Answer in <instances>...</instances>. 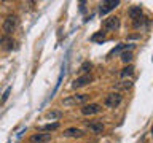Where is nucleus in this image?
I'll return each instance as SVG.
<instances>
[{"mask_svg": "<svg viewBox=\"0 0 153 143\" xmlns=\"http://www.w3.org/2000/svg\"><path fill=\"white\" fill-rule=\"evenodd\" d=\"M3 32H5V35H11V33L16 30V27H18V18L16 16H13V14H10V16H7V19L3 21Z\"/></svg>", "mask_w": 153, "mask_h": 143, "instance_id": "nucleus-1", "label": "nucleus"}, {"mask_svg": "<svg viewBox=\"0 0 153 143\" xmlns=\"http://www.w3.org/2000/svg\"><path fill=\"white\" fill-rule=\"evenodd\" d=\"M89 100V95L88 94H76V95H72L69 99H64V105L67 107H72V105H83Z\"/></svg>", "mask_w": 153, "mask_h": 143, "instance_id": "nucleus-2", "label": "nucleus"}, {"mask_svg": "<svg viewBox=\"0 0 153 143\" xmlns=\"http://www.w3.org/2000/svg\"><path fill=\"white\" fill-rule=\"evenodd\" d=\"M121 94H118V92H112V94H108L107 97H105L104 100V103H105V107H108V108H117L120 103H121Z\"/></svg>", "mask_w": 153, "mask_h": 143, "instance_id": "nucleus-3", "label": "nucleus"}, {"mask_svg": "<svg viewBox=\"0 0 153 143\" xmlns=\"http://www.w3.org/2000/svg\"><path fill=\"white\" fill-rule=\"evenodd\" d=\"M100 111H102V107H100L99 103H86V105H83V108H81V113H83L85 116L97 114Z\"/></svg>", "mask_w": 153, "mask_h": 143, "instance_id": "nucleus-4", "label": "nucleus"}, {"mask_svg": "<svg viewBox=\"0 0 153 143\" xmlns=\"http://www.w3.org/2000/svg\"><path fill=\"white\" fill-rule=\"evenodd\" d=\"M120 5L118 0H107V2H102L99 5V13H100V16L102 14H107L108 11H112L113 8H117Z\"/></svg>", "mask_w": 153, "mask_h": 143, "instance_id": "nucleus-5", "label": "nucleus"}, {"mask_svg": "<svg viewBox=\"0 0 153 143\" xmlns=\"http://www.w3.org/2000/svg\"><path fill=\"white\" fill-rule=\"evenodd\" d=\"M118 27H120V18H117V16H110L104 21L105 30H117Z\"/></svg>", "mask_w": 153, "mask_h": 143, "instance_id": "nucleus-6", "label": "nucleus"}, {"mask_svg": "<svg viewBox=\"0 0 153 143\" xmlns=\"http://www.w3.org/2000/svg\"><path fill=\"white\" fill-rule=\"evenodd\" d=\"M91 81H93V76L91 75H83L80 76V78H76L74 83H72V88L74 89H78V88H85L86 84H89Z\"/></svg>", "mask_w": 153, "mask_h": 143, "instance_id": "nucleus-7", "label": "nucleus"}, {"mask_svg": "<svg viewBox=\"0 0 153 143\" xmlns=\"http://www.w3.org/2000/svg\"><path fill=\"white\" fill-rule=\"evenodd\" d=\"M29 140H30V143H48L51 140V133H33Z\"/></svg>", "mask_w": 153, "mask_h": 143, "instance_id": "nucleus-8", "label": "nucleus"}, {"mask_svg": "<svg viewBox=\"0 0 153 143\" xmlns=\"http://www.w3.org/2000/svg\"><path fill=\"white\" fill-rule=\"evenodd\" d=\"M88 129L94 133H100L104 130V124H102V121H91V122H88Z\"/></svg>", "mask_w": 153, "mask_h": 143, "instance_id": "nucleus-9", "label": "nucleus"}, {"mask_svg": "<svg viewBox=\"0 0 153 143\" xmlns=\"http://www.w3.org/2000/svg\"><path fill=\"white\" fill-rule=\"evenodd\" d=\"M64 137H83V130L81 129H76V127H69L64 130Z\"/></svg>", "mask_w": 153, "mask_h": 143, "instance_id": "nucleus-10", "label": "nucleus"}, {"mask_svg": "<svg viewBox=\"0 0 153 143\" xmlns=\"http://www.w3.org/2000/svg\"><path fill=\"white\" fill-rule=\"evenodd\" d=\"M0 45H2L3 49H13V40L10 38L8 35H3V37H0Z\"/></svg>", "mask_w": 153, "mask_h": 143, "instance_id": "nucleus-11", "label": "nucleus"}, {"mask_svg": "<svg viewBox=\"0 0 153 143\" xmlns=\"http://www.w3.org/2000/svg\"><path fill=\"white\" fill-rule=\"evenodd\" d=\"M142 16V8L140 7H132L131 10H129V18L132 19H137V18H140Z\"/></svg>", "mask_w": 153, "mask_h": 143, "instance_id": "nucleus-12", "label": "nucleus"}, {"mask_svg": "<svg viewBox=\"0 0 153 143\" xmlns=\"http://www.w3.org/2000/svg\"><path fill=\"white\" fill-rule=\"evenodd\" d=\"M132 48V45H126V43H121V45H118L115 49H112L110 51V54L108 56H113V54H117V52H120V51H126V49H131Z\"/></svg>", "mask_w": 153, "mask_h": 143, "instance_id": "nucleus-13", "label": "nucleus"}, {"mask_svg": "<svg viewBox=\"0 0 153 143\" xmlns=\"http://www.w3.org/2000/svg\"><path fill=\"white\" fill-rule=\"evenodd\" d=\"M147 24H148V19L145 16H140V18L134 19V27H136V29H140L143 26H147Z\"/></svg>", "mask_w": 153, "mask_h": 143, "instance_id": "nucleus-14", "label": "nucleus"}, {"mask_svg": "<svg viewBox=\"0 0 153 143\" xmlns=\"http://www.w3.org/2000/svg\"><path fill=\"white\" fill-rule=\"evenodd\" d=\"M132 73H134V67L132 65H128V67H124V69L121 70V78H128V76H132Z\"/></svg>", "mask_w": 153, "mask_h": 143, "instance_id": "nucleus-15", "label": "nucleus"}, {"mask_svg": "<svg viewBox=\"0 0 153 143\" xmlns=\"http://www.w3.org/2000/svg\"><path fill=\"white\" fill-rule=\"evenodd\" d=\"M91 69H93V64H91L89 60H86V62H83V64H81V67H80V72H81V73H85V75H88Z\"/></svg>", "mask_w": 153, "mask_h": 143, "instance_id": "nucleus-16", "label": "nucleus"}, {"mask_svg": "<svg viewBox=\"0 0 153 143\" xmlns=\"http://www.w3.org/2000/svg\"><path fill=\"white\" fill-rule=\"evenodd\" d=\"M59 127V122H51V124H45V126L40 127V130L46 132V130H56V129Z\"/></svg>", "mask_w": 153, "mask_h": 143, "instance_id": "nucleus-17", "label": "nucleus"}, {"mask_svg": "<svg viewBox=\"0 0 153 143\" xmlns=\"http://www.w3.org/2000/svg\"><path fill=\"white\" fill-rule=\"evenodd\" d=\"M121 60L124 64H129V62L132 60V52L131 51H123L121 52Z\"/></svg>", "mask_w": 153, "mask_h": 143, "instance_id": "nucleus-18", "label": "nucleus"}, {"mask_svg": "<svg viewBox=\"0 0 153 143\" xmlns=\"http://www.w3.org/2000/svg\"><path fill=\"white\" fill-rule=\"evenodd\" d=\"M105 40V33L104 32H97V33H94L93 37H91V41H100L102 43Z\"/></svg>", "mask_w": 153, "mask_h": 143, "instance_id": "nucleus-19", "label": "nucleus"}, {"mask_svg": "<svg viewBox=\"0 0 153 143\" xmlns=\"http://www.w3.org/2000/svg\"><path fill=\"white\" fill-rule=\"evenodd\" d=\"M46 116H48V118H61L62 113H61V111H50Z\"/></svg>", "mask_w": 153, "mask_h": 143, "instance_id": "nucleus-20", "label": "nucleus"}, {"mask_svg": "<svg viewBox=\"0 0 153 143\" xmlns=\"http://www.w3.org/2000/svg\"><path fill=\"white\" fill-rule=\"evenodd\" d=\"M10 91H11V88H8L7 91H5V94H3V99H2V103L5 102V100H7L8 99V95H10Z\"/></svg>", "mask_w": 153, "mask_h": 143, "instance_id": "nucleus-21", "label": "nucleus"}]
</instances>
